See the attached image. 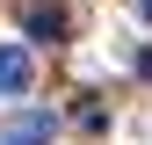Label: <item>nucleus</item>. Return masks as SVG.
Segmentation results:
<instances>
[{"mask_svg": "<svg viewBox=\"0 0 152 145\" xmlns=\"http://www.w3.org/2000/svg\"><path fill=\"white\" fill-rule=\"evenodd\" d=\"M22 29L36 36V44H58V36H72V15L58 7V0H22Z\"/></svg>", "mask_w": 152, "mask_h": 145, "instance_id": "f257e3e1", "label": "nucleus"}, {"mask_svg": "<svg viewBox=\"0 0 152 145\" xmlns=\"http://www.w3.org/2000/svg\"><path fill=\"white\" fill-rule=\"evenodd\" d=\"M51 131H58V116H51V109H22V116L0 131V145H51Z\"/></svg>", "mask_w": 152, "mask_h": 145, "instance_id": "f03ea898", "label": "nucleus"}, {"mask_svg": "<svg viewBox=\"0 0 152 145\" xmlns=\"http://www.w3.org/2000/svg\"><path fill=\"white\" fill-rule=\"evenodd\" d=\"M29 80H36L29 51L22 44H0V94H29Z\"/></svg>", "mask_w": 152, "mask_h": 145, "instance_id": "7ed1b4c3", "label": "nucleus"}, {"mask_svg": "<svg viewBox=\"0 0 152 145\" xmlns=\"http://www.w3.org/2000/svg\"><path fill=\"white\" fill-rule=\"evenodd\" d=\"M138 72H145V80H152V51H145V58H138Z\"/></svg>", "mask_w": 152, "mask_h": 145, "instance_id": "20e7f679", "label": "nucleus"}, {"mask_svg": "<svg viewBox=\"0 0 152 145\" xmlns=\"http://www.w3.org/2000/svg\"><path fill=\"white\" fill-rule=\"evenodd\" d=\"M138 15H145V22H152V0H138Z\"/></svg>", "mask_w": 152, "mask_h": 145, "instance_id": "39448f33", "label": "nucleus"}]
</instances>
